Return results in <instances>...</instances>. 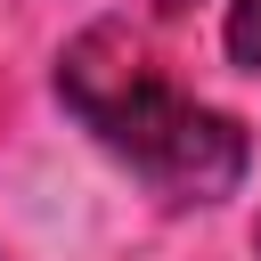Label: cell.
<instances>
[{
    "label": "cell",
    "mask_w": 261,
    "mask_h": 261,
    "mask_svg": "<svg viewBox=\"0 0 261 261\" xmlns=\"http://www.w3.org/2000/svg\"><path fill=\"white\" fill-rule=\"evenodd\" d=\"M57 98L73 106V122L106 155H122L171 204H220V196H237V179L253 163L245 122L220 114V106H204L196 90H179L147 57V41L130 24L73 33L65 57H57Z\"/></svg>",
    "instance_id": "cell-1"
},
{
    "label": "cell",
    "mask_w": 261,
    "mask_h": 261,
    "mask_svg": "<svg viewBox=\"0 0 261 261\" xmlns=\"http://www.w3.org/2000/svg\"><path fill=\"white\" fill-rule=\"evenodd\" d=\"M220 49H228V65L261 73V0H228V16H220Z\"/></svg>",
    "instance_id": "cell-2"
},
{
    "label": "cell",
    "mask_w": 261,
    "mask_h": 261,
    "mask_svg": "<svg viewBox=\"0 0 261 261\" xmlns=\"http://www.w3.org/2000/svg\"><path fill=\"white\" fill-rule=\"evenodd\" d=\"M253 253H261V228H253Z\"/></svg>",
    "instance_id": "cell-3"
}]
</instances>
